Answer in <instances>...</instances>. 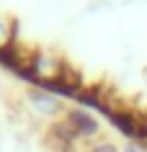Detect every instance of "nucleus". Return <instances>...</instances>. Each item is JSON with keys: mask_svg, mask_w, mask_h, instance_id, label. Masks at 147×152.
Masks as SVG:
<instances>
[{"mask_svg": "<svg viewBox=\"0 0 147 152\" xmlns=\"http://www.w3.org/2000/svg\"><path fill=\"white\" fill-rule=\"evenodd\" d=\"M34 103L39 106L41 111H57L59 108V101L52 98V96H47V93H34Z\"/></svg>", "mask_w": 147, "mask_h": 152, "instance_id": "obj_2", "label": "nucleus"}, {"mask_svg": "<svg viewBox=\"0 0 147 152\" xmlns=\"http://www.w3.org/2000/svg\"><path fill=\"white\" fill-rule=\"evenodd\" d=\"M127 152H137V150H134V147H129V150H127Z\"/></svg>", "mask_w": 147, "mask_h": 152, "instance_id": "obj_3", "label": "nucleus"}, {"mask_svg": "<svg viewBox=\"0 0 147 152\" xmlns=\"http://www.w3.org/2000/svg\"><path fill=\"white\" fill-rule=\"evenodd\" d=\"M67 124L78 132V137H80V139L96 132V121L90 119L85 111H72V113H70V119H67Z\"/></svg>", "mask_w": 147, "mask_h": 152, "instance_id": "obj_1", "label": "nucleus"}]
</instances>
